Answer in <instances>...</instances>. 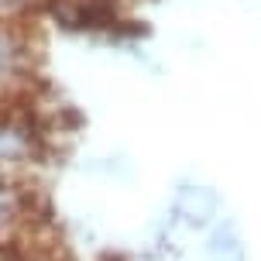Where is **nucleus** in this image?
Segmentation results:
<instances>
[{
	"mask_svg": "<svg viewBox=\"0 0 261 261\" xmlns=\"http://www.w3.org/2000/svg\"><path fill=\"white\" fill-rule=\"evenodd\" d=\"M45 7L69 28H103L117 14V0H45Z\"/></svg>",
	"mask_w": 261,
	"mask_h": 261,
	"instance_id": "obj_4",
	"label": "nucleus"
},
{
	"mask_svg": "<svg viewBox=\"0 0 261 261\" xmlns=\"http://www.w3.org/2000/svg\"><path fill=\"white\" fill-rule=\"evenodd\" d=\"M45 0H0V21H21Z\"/></svg>",
	"mask_w": 261,
	"mask_h": 261,
	"instance_id": "obj_6",
	"label": "nucleus"
},
{
	"mask_svg": "<svg viewBox=\"0 0 261 261\" xmlns=\"http://www.w3.org/2000/svg\"><path fill=\"white\" fill-rule=\"evenodd\" d=\"M31 220V199L14 175H0V244L17 241Z\"/></svg>",
	"mask_w": 261,
	"mask_h": 261,
	"instance_id": "obj_3",
	"label": "nucleus"
},
{
	"mask_svg": "<svg viewBox=\"0 0 261 261\" xmlns=\"http://www.w3.org/2000/svg\"><path fill=\"white\" fill-rule=\"evenodd\" d=\"M179 213L193 227L210 223L213 213H217V193L206 189V186H186V189H179Z\"/></svg>",
	"mask_w": 261,
	"mask_h": 261,
	"instance_id": "obj_5",
	"label": "nucleus"
},
{
	"mask_svg": "<svg viewBox=\"0 0 261 261\" xmlns=\"http://www.w3.org/2000/svg\"><path fill=\"white\" fill-rule=\"evenodd\" d=\"M45 155V134L38 117L24 103L0 107V175H14Z\"/></svg>",
	"mask_w": 261,
	"mask_h": 261,
	"instance_id": "obj_1",
	"label": "nucleus"
},
{
	"mask_svg": "<svg viewBox=\"0 0 261 261\" xmlns=\"http://www.w3.org/2000/svg\"><path fill=\"white\" fill-rule=\"evenodd\" d=\"M35 69V48L21 21H0V107L21 103Z\"/></svg>",
	"mask_w": 261,
	"mask_h": 261,
	"instance_id": "obj_2",
	"label": "nucleus"
}]
</instances>
